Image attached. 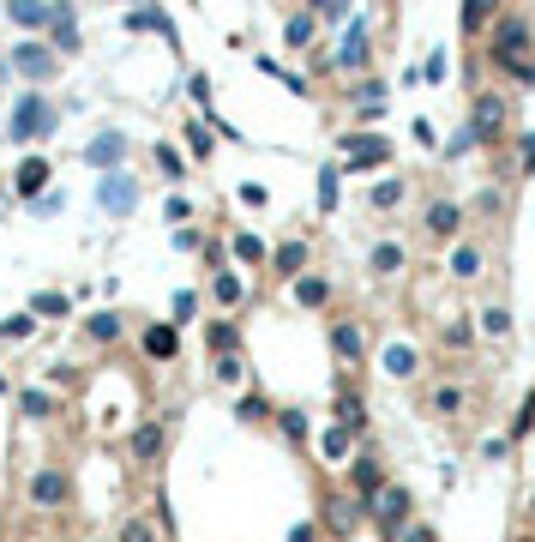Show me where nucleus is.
I'll return each mask as SVG.
<instances>
[{"label": "nucleus", "mask_w": 535, "mask_h": 542, "mask_svg": "<svg viewBox=\"0 0 535 542\" xmlns=\"http://www.w3.org/2000/svg\"><path fill=\"white\" fill-rule=\"evenodd\" d=\"M373 519H379V530H385V537L397 542V530H403V524H409V488H397V482H379V494L373 501Z\"/></svg>", "instance_id": "f257e3e1"}, {"label": "nucleus", "mask_w": 535, "mask_h": 542, "mask_svg": "<svg viewBox=\"0 0 535 542\" xmlns=\"http://www.w3.org/2000/svg\"><path fill=\"white\" fill-rule=\"evenodd\" d=\"M530 42H535V31L523 19H505L494 31V67H512V60H530Z\"/></svg>", "instance_id": "f03ea898"}, {"label": "nucleus", "mask_w": 535, "mask_h": 542, "mask_svg": "<svg viewBox=\"0 0 535 542\" xmlns=\"http://www.w3.org/2000/svg\"><path fill=\"white\" fill-rule=\"evenodd\" d=\"M48 120H55V109L42 97H24L19 109H13V139H37V133H48Z\"/></svg>", "instance_id": "7ed1b4c3"}, {"label": "nucleus", "mask_w": 535, "mask_h": 542, "mask_svg": "<svg viewBox=\"0 0 535 542\" xmlns=\"http://www.w3.org/2000/svg\"><path fill=\"white\" fill-rule=\"evenodd\" d=\"M162 440H169V428H162V422H139V428H133V440H127V452H133L139 464H151L162 452Z\"/></svg>", "instance_id": "20e7f679"}, {"label": "nucleus", "mask_w": 535, "mask_h": 542, "mask_svg": "<svg viewBox=\"0 0 535 542\" xmlns=\"http://www.w3.org/2000/svg\"><path fill=\"white\" fill-rule=\"evenodd\" d=\"M31 501H37L42 512H55V506L66 501V476H60V470H37V476H31Z\"/></svg>", "instance_id": "39448f33"}, {"label": "nucleus", "mask_w": 535, "mask_h": 542, "mask_svg": "<svg viewBox=\"0 0 535 542\" xmlns=\"http://www.w3.org/2000/svg\"><path fill=\"white\" fill-rule=\"evenodd\" d=\"M499 127H505V102L499 97H476V127H469V139H494Z\"/></svg>", "instance_id": "423d86ee"}, {"label": "nucleus", "mask_w": 535, "mask_h": 542, "mask_svg": "<svg viewBox=\"0 0 535 542\" xmlns=\"http://www.w3.org/2000/svg\"><path fill=\"white\" fill-rule=\"evenodd\" d=\"M343 151H349V169H379V163L391 157L385 139H343Z\"/></svg>", "instance_id": "0eeeda50"}, {"label": "nucleus", "mask_w": 535, "mask_h": 542, "mask_svg": "<svg viewBox=\"0 0 535 542\" xmlns=\"http://www.w3.org/2000/svg\"><path fill=\"white\" fill-rule=\"evenodd\" d=\"M427 229H434L439 241H445V235H457V229H463V205H452V200L427 205Z\"/></svg>", "instance_id": "6e6552de"}, {"label": "nucleus", "mask_w": 535, "mask_h": 542, "mask_svg": "<svg viewBox=\"0 0 535 542\" xmlns=\"http://www.w3.org/2000/svg\"><path fill=\"white\" fill-rule=\"evenodd\" d=\"M13 67H19V73H31V79H42V73H55V55H48V49H37V42H24V49H13Z\"/></svg>", "instance_id": "1a4fd4ad"}, {"label": "nucleus", "mask_w": 535, "mask_h": 542, "mask_svg": "<svg viewBox=\"0 0 535 542\" xmlns=\"http://www.w3.org/2000/svg\"><path fill=\"white\" fill-rule=\"evenodd\" d=\"M379 368H385L391 380H409V374H416V350H409V343H385V356H379Z\"/></svg>", "instance_id": "9d476101"}, {"label": "nucleus", "mask_w": 535, "mask_h": 542, "mask_svg": "<svg viewBox=\"0 0 535 542\" xmlns=\"http://www.w3.org/2000/svg\"><path fill=\"white\" fill-rule=\"evenodd\" d=\"M338 428L343 434H361V428H367V404H361V392H343L338 398Z\"/></svg>", "instance_id": "9b49d317"}, {"label": "nucleus", "mask_w": 535, "mask_h": 542, "mask_svg": "<svg viewBox=\"0 0 535 542\" xmlns=\"http://www.w3.org/2000/svg\"><path fill=\"white\" fill-rule=\"evenodd\" d=\"M42 187H48V163H42V157H24L19 163V193H24V200H37Z\"/></svg>", "instance_id": "f8f14e48"}, {"label": "nucleus", "mask_w": 535, "mask_h": 542, "mask_svg": "<svg viewBox=\"0 0 535 542\" xmlns=\"http://www.w3.org/2000/svg\"><path fill=\"white\" fill-rule=\"evenodd\" d=\"M331 350H338L343 361H355L361 356V325L355 320H338V325H331Z\"/></svg>", "instance_id": "ddd939ff"}, {"label": "nucleus", "mask_w": 535, "mask_h": 542, "mask_svg": "<svg viewBox=\"0 0 535 542\" xmlns=\"http://www.w3.org/2000/svg\"><path fill=\"white\" fill-rule=\"evenodd\" d=\"M494 13H499V0H463V31H469V37H481Z\"/></svg>", "instance_id": "4468645a"}, {"label": "nucleus", "mask_w": 535, "mask_h": 542, "mask_svg": "<svg viewBox=\"0 0 535 542\" xmlns=\"http://www.w3.org/2000/svg\"><path fill=\"white\" fill-rule=\"evenodd\" d=\"M349 476H355V494H361V501H373L379 482H385V476H379V458H355V470H349Z\"/></svg>", "instance_id": "2eb2a0df"}, {"label": "nucleus", "mask_w": 535, "mask_h": 542, "mask_svg": "<svg viewBox=\"0 0 535 542\" xmlns=\"http://www.w3.org/2000/svg\"><path fill=\"white\" fill-rule=\"evenodd\" d=\"M97 200L109 205V211H133V187H127V181H120V175H109V181H102V187H97Z\"/></svg>", "instance_id": "dca6fc26"}, {"label": "nucleus", "mask_w": 535, "mask_h": 542, "mask_svg": "<svg viewBox=\"0 0 535 542\" xmlns=\"http://www.w3.org/2000/svg\"><path fill=\"white\" fill-rule=\"evenodd\" d=\"M343 67H367V37H361V24H349V37H343Z\"/></svg>", "instance_id": "f3484780"}, {"label": "nucleus", "mask_w": 535, "mask_h": 542, "mask_svg": "<svg viewBox=\"0 0 535 542\" xmlns=\"http://www.w3.org/2000/svg\"><path fill=\"white\" fill-rule=\"evenodd\" d=\"M397 265H403V247H397V241H379V247H373V271H379V278H391Z\"/></svg>", "instance_id": "a211bd4d"}, {"label": "nucleus", "mask_w": 535, "mask_h": 542, "mask_svg": "<svg viewBox=\"0 0 535 542\" xmlns=\"http://www.w3.org/2000/svg\"><path fill=\"white\" fill-rule=\"evenodd\" d=\"M452 278H463V283L481 278V253H476V247H457V253H452Z\"/></svg>", "instance_id": "6ab92c4d"}, {"label": "nucleus", "mask_w": 535, "mask_h": 542, "mask_svg": "<svg viewBox=\"0 0 535 542\" xmlns=\"http://www.w3.org/2000/svg\"><path fill=\"white\" fill-rule=\"evenodd\" d=\"M6 13H13V24H48V6L42 0H13Z\"/></svg>", "instance_id": "aec40b11"}, {"label": "nucleus", "mask_w": 535, "mask_h": 542, "mask_svg": "<svg viewBox=\"0 0 535 542\" xmlns=\"http://www.w3.org/2000/svg\"><path fill=\"white\" fill-rule=\"evenodd\" d=\"M325 296H331V283H325V278H301L295 283V301H301V307H319Z\"/></svg>", "instance_id": "412c9836"}, {"label": "nucleus", "mask_w": 535, "mask_h": 542, "mask_svg": "<svg viewBox=\"0 0 535 542\" xmlns=\"http://www.w3.org/2000/svg\"><path fill=\"white\" fill-rule=\"evenodd\" d=\"M145 350H151V356H175V325H151V332H145Z\"/></svg>", "instance_id": "4be33fe9"}, {"label": "nucleus", "mask_w": 535, "mask_h": 542, "mask_svg": "<svg viewBox=\"0 0 535 542\" xmlns=\"http://www.w3.org/2000/svg\"><path fill=\"white\" fill-rule=\"evenodd\" d=\"M120 151H127V139H120V133H102V139H91V163H115Z\"/></svg>", "instance_id": "5701e85b"}, {"label": "nucleus", "mask_w": 535, "mask_h": 542, "mask_svg": "<svg viewBox=\"0 0 535 542\" xmlns=\"http://www.w3.org/2000/svg\"><path fill=\"white\" fill-rule=\"evenodd\" d=\"M481 332H487V338H505V332H512V314H505V307H481Z\"/></svg>", "instance_id": "b1692460"}, {"label": "nucleus", "mask_w": 535, "mask_h": 542, "mask_svg": "<svg viewBox=\"0 0 535 542\" xmlns=\"http://www.w3.org/2000/svg\"><path fill=\"white\" fill-rule=\"evenodd\" d=\"M301 265H307V247H301V241H283L277 247V271H301Z\"/></svg>", "instance_id": "393cba45"}, {"label": "nucleus", "mask_w": 535, "mask_h": 542, "mask_svg": "<svg viewBox=\"0 0 535 542\" xmlns=\"http://www.w3.org/2000/svg\"><path fill=\"white\" fill-rule=\"evenodd\" d=\"M120 542H157V524L151 519H127L120 524Z\"/></svg>", "instance_id": "a878e982"}, {"label": "nucleus", "mask_w": 535, "mask_h": 542, "mask_svg": "<svg viewBox=\"0 0 535 542\" xmlns=\"http://www.w3.org/2000/svg\"><path fill=\"white\" fill-rule=\"evenodd\" d=\"M361 519V501H331V530H349Z\"/></svg>", "instance_id": "bb28decb"}, {"label": "nucleus", "mask_w": 535, "mask_h": 542, "mask_svg": "<svg viewBox=\"0 0 535 542\" xmlns=\"http://www.w3.org/2000/svg\"><path fill=\"white\" fill-rule=\"evenodd\" d=\"M434 410H439V416H457V410H463V392H457V386H439V392H434Z\"/></svg>", "instance_id": "cd10ccee"}, {"label": "nucleus", "mask_w": 535, "mask_h": 542, "mask_svg": "<svg viewBox=\"0 0 535 542\" xmlns=\"http://www.w3.org/2000/svg\"><path fill=\"white\" fill-rule=\"evenodd\" d=\"M235 416H241V422H265V416H271V404L259 398V392H247V398H241V410H235Z\"/></svg>", "instance_id": "c85d7f7f"}, {"label": "nucleus", "mask_w": 535, "mask_h": 542, "mask_svg": "<svg viewBox=\"0 0 535 542\" xmlns=\"http://www.w3.org/2000/svg\"><path fill=\"white\" fill-rule=\"evenodd\" d=\"M235 260L259 265V260H265V241H259V235H235Z\"/></svg>", "instance_id": "c756f323"}, {"label": "nucleus", "mask_w": 535, "mask_h": 542, "mask_svg": "<svg viewBox=\"0 0 535 542\" xmlns=\"http://www.w3.org/2000/svg\"><path fill=\"white\" fill-rule=\"evenodd\" d=\"M0 338H6V343L31 338V314H13V320H0Z\"/></svg>", "instance_id": "7c9ffc66"}, {"label": "nucleus", "mask_w": 535, "mask_h": 542, "mask_svg": "<svg viewBox=\"0 0 535 542\" xmlns=\"http://www.w3.org/2000/svg\"><path fill=\"white\" fill-rule=\"evenodd\" d=\"M133 31H157V37H169V13H133Z\"/></svg>", "instance_id": "2f4dec72"}, {"label": "nucleus", "mask_w": 535, "mask_h": 542, "mask_svg": "<svg viewBox=\"0 0 535 542\" xmlns=\"http://www.w3.org/2000/svg\"><path fill=\"white\" fill-rule=\"evenodd\" d=\"M91 338L115 343V338H120V320H115V314H97V320H91Z\"/></svg>", "instance_id": "473e14b6"}, {"label": "nucleus", "mask_w": 535, "mask_h": 542, "mask_svg": "<svg viewBox=\"0 0 535 542\" xmlns=\"http://www.w3.org/2000/svg\"><path fill=\"white\" fill-rule=\"evenodd\" d=\"M211 289H217V301H229V307L241 301V278H235V271H223V278L211 283Z\"/></svg>", "instance_id": "72a5a7b5"}, {"label": "nucleus", "mask_w": 535, "mask_h": 542, "mask_svg": "<svg viewBox=\"0 0 535 542\" xmlns=\"http://www.w3.org/2000/svg\"><path fill=\"white\" fill-rule=\"evenodd\" d=\"M397 200H403V181H379V187H373V205H379V211H385V205H397Z\"/></svg>", "instance_id": "f704fd0d"}, {"label": "nucleus", "mask_w": 535, "mask_h": 542, "mask_svg": "<svg viewBox=\"0 0 535 542\" xmlns=\"http://www.w3.org/2000/svg\"><path fill=\"white\" fill-rule=\"evenodd\" d=\"M319 205H325V211L338 205V169H325V175H319Z\"/></svg>", "instance_id": "c9c22d12"}, {"label": "nucleus", "mask_w": 535, "mask_h": 542, "mask_svg": "<svg viewBox=\"0 0 535 542\" xmlns=\"http://www.w3.org/2000/svg\"><path fill=\"white\" fill-rule=\"evenodd\" d=\"M283 434H289V440H307V416H301V410H283Z\"/></svg>", "instance_id": "e433bc0d"}, {"label": "nucleus", "mask_w": 535, "mask_h": 542, "mask_svg": "<svg viewBox=\"0 0 535 542\" xmlns=\"http://www.w3.org/2000/svg\"><path fill=\"white\" fill-rule=\"evenodd\" d=\"M24 410H31V416H48V410H55V398H48V392H24Z\"/></svg>", "instance_id": "4c0bfd02"}, {"label": "nucleus", "mask_w": 535, "mask_h": 542, "mask_svg": "<svg viewBox=\"0 0 535 542\" xmlns=\"http://www.w3.org/2000/svg\"><path fill=\"white\" fill-rule=\"evenodd\" d=\"M343 452H349V434L331 428V434H325V458H343Z\"/></svg>", "instance_id": "58836bf2"}, {"label": "nucleus", "mask_w": 535, "mask_h": 542, "mask_svg": "<svg viewBox=\"0 0 535 542\" xmlns=\"http://www.w3.org/2000/svg\"><path fill=\"white\" fill-rule=\"evenodd\" d=\"M530 422H535V392L523 398V410H517V422H512V434H530Z\"/></svg>", "instance_id": "ea45409f"}, {"label": "nucleus", "mask_w": 535, "mask_h": 542, "mask_svg": "<svg viewBox=\"0 0 535 542\" xmlns=\"http://www.w3.org/2000/svg\"><path fill=\"white\" fill-rule=\"evenodd\" d=\"M211 343H217L223 356H229V350H235V325H211Z\"/></svg>", "instance_id": "a19ab883"}, {"label": "nucleus", "mask_w": 535, "mask_h": 542, "mask_svg": "<svg viewBox=\"0 0 535 542\" xmlns=\"http://www.w3.org/2000/svg\"><path fill=\"white\" fill-rule=\"evenodd\" d=\"M283 37H289V42H307V37H313V19H289V31H283Z\"/></svg>", "instance_id": "79ce46f5"}, {"label": "nucleus", "mask_w": 535, "mask_h": 542, "mask_svg": "<svg viewBox=\"0 0 535 542\" xmlns=\"http://www.w3.org/2000/svg\"><path fill=\"white\" fill-rule=\"evenodd\" d=\"M31 307H37V314H66V296H37Z\"/></svg>", "instance_id": "37998d69"}, {"label": "nucleus", "mask_w": 535, "mask_h": 542, "mask_svg": "<svg viewBox=\"0 0 535 542\" xmlns=\"http://www.w3.org/2000/svg\"><path fill=\"white\" fill-rule=\"evenodd\" d=\"M187 145H193V151H205V157H211V133H205V127H187Z\"/></svg>", "instance_id": "c03bdc74"}, {"label": "nucleus", "mask_w": 535, "mask_h": 542, "mask_svg": "<svg viewBox=\"0 0 535 542\" xmlns=\"http://www.w3.org/2000/svg\"><path fill=\"white\" fill-rule=\"evenodd\" d=\"M427 84H445V55H427Z\"/></svg>", "instance_id": "a18cd8bd"}, {"label": "nucleus", "mask_w": 535, "mask_h": 542, "mask_svg": "<svg viewBox=\"0 0 535 542\" xmlns=\"http://www.w3.org/2000/svg\"><path fill=\"white\" fill-rule=\"evenodd\" d=\"M523 175H535V139H523Z\"/></svg>", "instance_id": "49530a36"}, {"label": "nucleus", "mask_w": 535, "mask_h": 542, "mask_svg": "<svg viewBox=\"0 0 535 542\" xmlns=\"http://www.w3.org/2000/svg\"><path fill=\"white\" fill-rule=\"evenodd\" d=\"M403 542H434V537H427V530H409V537H403Z\"/></svg>", "instance_id": "de8ad7c7"}]
</instances>
